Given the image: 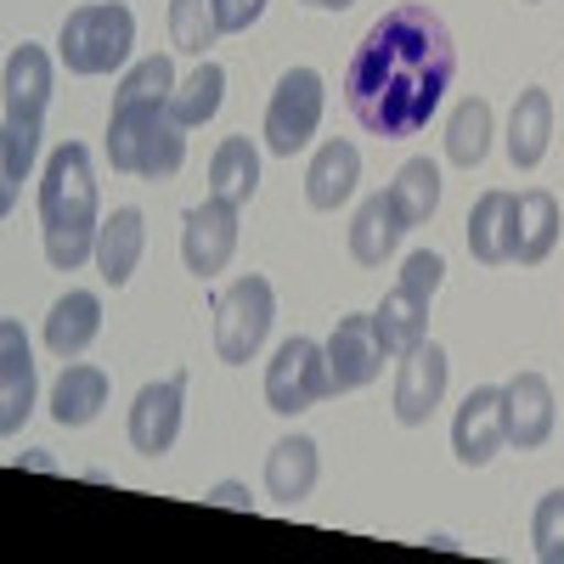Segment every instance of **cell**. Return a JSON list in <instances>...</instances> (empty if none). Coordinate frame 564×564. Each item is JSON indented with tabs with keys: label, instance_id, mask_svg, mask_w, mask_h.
Masks as SVG:
<instances>
[{
	"label": "cell",
	"instance_id": "cell-1",
	"mask_svg": "<svg viewBox=\"0 0 564 564\" xmlns=\"http://www.w3.org/2000/svg\"><path fill=\"white\" fill-rule=\"evenodd\" d=\"M457 74L452 29L430 7H390L345 68V102L379 141H406L435 119Z\"/></svg>",
	"mask_w": 564,
	"mask_h": 564
},
{
	"label": "cell",
	"instance_id": "cell-2",
	"mask_svg": "<svg viewBox=\"0 0 564 564\" xmlns=\"http://www.w3.org/2000/svg\"><path fill=\"white\" fill-rule=\"evenodd\" d=\"M175 97V63L164 52L141 57L119 90H113V119H108V159L124 175L141 181H170L186 164V124L170 113Z\"/></svg>",
	"mask_w": 564,
	"mask_h": 564
},
{
	"label": "cell",
	"instance_id": "cell-3",
	"mask_svg": "<svg viewBox=\"0 0 564 564\" xmlns=\"http://www.w3.org/2000/svg\"><path fill=\"white\" fill-rule=\"evenodd\" d=\"M40 231H45V260L57 271H79L85 260H97V175H90V153L79 141L45 159L40 175Z\"/></svg>",
	"mask_w": 564,
	"mask_h": 564
},
{
	"label": "cell",
	"instance_id": "cell-4",
	"mask_svg": "<svg viewBox=\"0 0 564 564\" xmlns=\"http://www.w3.org/2000/svg\"><path fill=\"white\" fill-rule=\"evenodd\" d=\"M52 57L45 45H12L7 57V79H0V204H18V186L34 170L40 153V119L52 102Z\"/></svg>",
	"mask_w": 564,
	"mask_h": 564
},
{
	"label": "cell",
	"instance_id": "cell-5",
	"mask_svg": "<svg viewBox=\"0 0 564 564\" xmlns=\"http://www.w3.org/2000/svg\"><path fill=\"white\" fill-rule=\"evenodd\" d=\"M63 63L68 74H113L130 63V45H135V18L124 0H90V7H74L63 18Z\"/></svg>",
	"mask_w": 564,
	"mask_h": 564
},
{
	"label": "cell",
	"instance_id": "cell-6",
	"mask_svg": "<svg viewBox=\"0 0 564 564\" xmlns=\"http://www.w3.org/2000/svg\"><path fill=\"white\" fill-rule=\"evenodd\" d=\"M446 282V260L417 249L406 265H401V282L384 294V305L372 311V327H379V339L390 356H406L412 345H423V327H430V300L441 294Z\"/></svg>",
	"mask_w": 564,
	"mask_h": 564
},
{
	"label": "cell",
	"instance_id": "cell-7",
	"mask_svg": "<svg viewBox=\"0 0 564 564\" xmlns=\"http://www.w3.org/2000/svg\"><path fill=\"white\" fill-rule=\"evenodd\" d=\"M271 316H276V294H271V282L265 276H238V282H226V294L215 300V350L226 367H243L265 334H271Z\"/></svg>",
	"mask_w": 564,
	"mask_h": 564
},
{
	"label": "cell",
	"instance_id": "cell-8",
	"mask_svg": "<svg viewBox=\"0 0 564 564\" xmlns=\"http://www.w3.org/2000/svg\"><path fill=\"white\" fill-rule=\"evenodd\" d=\"M322 395H334V379H327V345L316 339H282L271 367H265V406L294 417L305 406H316Z\"/></svg>",
	"mask_w": 564,
	"mask_h": 564
},
{
	"label": "cell",
	"instance_id": "cell-9",
	"mask_svg": "<svg viewBox=\"0 0 564 564\" xmlns=\"http://www.w3.org/2000/svg\"><path fill=\"white\" fill-rule=\"evenodd\" d=\"M322 124V74L316 68H289L271 90V108H265V148L276 159H294L305 141Z\"/></svg>",
	"mask_w": 564,
	"mask_h": 564
},
{
	"label": "cell",
	"instance_id": "cell-10",
	"mask_svg": "<svg viewBox=\"0 0 564 564\" xmlns=\"http://www.w3.org/2000/svg\"><path fill=\"white\" fill-rule=\"evenodd\" d=\"M231 254H238V204L209 193L181 220V260L193 276H215V271H226Z\"/></svg>",
	"mask_w": 564,
	"mask_h": 564
},
{
	"label": "cell",
	"instance_id": "cell-11",
	"mask_svg": "<svg viewBox=\"0 0 564 564\" xmlns=\"http://www.w3.org/2000/svg\"><path fill=\"white\" fill-rule=\"evenodd\" d=\"M502 446H508V406H502V390H497V384L468 390V401L457 406V423H452V452H457V463H463V468H486Z\"/></svg>",
	"mask_w": 564,
	"mask_h": 564
},
{
	"label": "cell",
	"instance_id": "cell-12",
	"mask_svg": "<svg viewBox=\"0 0 564 564\" xmlns=\"http://www.w3.org/2000/svg\"><path fill=\"white\" fill-rule=\"evenodd\" d=\"M384 339L379 327H372V316H339L334 339H327V379H334V395L345 390H361L384 372Z\"/></svg>",
	"mask_w": 564,
	"mask_h": 564
},
{
	"label": "cell",
	"instance_id": "cell-13",
	"mask_svg": "<svg viewBox=\"0 0 564 564\" xmlns=\"http://www.w3.org/2000/svg\"><path fill=\"white\" fill-rule=\"evenodd\" d=\"M181 406H186V372H170V379L148 384L130 406V446L141 457H164L181 435Z\"/></svg>",
	"mask_w": 564,
	"mask_h": 564
},
{
	"label": "cell",
	"instance_id": "cell-14",
	"mask_svg": "<svg viewBox=\"0 0 564 564\" xmlns=\"http://www.w3.org/2000/svg\"><path fill=\"white\" fill-rule=\"evenodd\" d=\"M446 395V350L435 339H423L401 356V372H395V417L401 423H430V412L441 406Z\"/></svg>",
	"mask_w": 564,
	"mask_h": 564
},
{
	"label": "cell",
	"instance_id": "cell-15",
	"mask_svg": "<svg viewBox=\"0 0 564 564\" xmlns=\"http://www.w3.org/2000/svg\"><path fill=\"white\" fill-rule=\"evenodd\" d=\"M29 412H34V356L23 327L7 316L0 322V435H18Z\"/></svg>",
	"mask_w": 564,
	"mask_h": 564
},
{
	"label": "cell",
	"instance_id": "cell-16",
	"mask_svg": "<svg viewBox=\"0 0 564 564\" xmlns=\"http://www.w3.org/2000/svg\"><path fill=\"white\" fill-rule=\"evenodd\" d=\"M502 406H508V441L520 452H536L547 446L553 435V390L542 372H513L502 384Z\"/></svg>",
	"mask_w": 564,
	"mask_h": 564
},
{
	"label": "cell",
	"instance_id": "cell-17",
	"mask_svg": "<svg viewBox=\"0 0 564 564\" xmlns=\"http://www.w3.org/2000/svg\"><path fill=\"white\" fill-rule=\"evenodd\" d=\"M513 220H520V193H480L468 209V254L480 265H513Z\"/></svg>",
	"mask_w": 564,
	"mask_h": 564
},
{
	"label": "cell",
	"instance_id": "cell-18",
	"mask_svg": "<svg viewBox=\"0 0 564 564\" xmlns=\"http://www.w3.org/2000/svg\"><path fill=\"white\" fill-rule=\"evenodd\" d=\"M141 249H148V220H141V209H113L97 231V271L102 282H113V289H124V282L135 276L141 265Z\"/></svg>",
	"mask_w": 564,
	"mask_h": 564
},
{
	"label": "cell",
	"instance_id": "cell-19",
	"mask_svg": "<svg viewBox=\"0 0 564 564\" xmlns=\"http://www.w3.org/2000/svg\"><path fill=\"white\" fill-rule=\"evenodd\" d=\"M547 141H553V97L542 85H531V90H520V102H513V113H508V159H513V170H536Z\"/></svg>",
	"mask_w": 564,
	"mask_h": 564
},
{
	"label": "cell",
	"instance_id": "cell-20",
	"mask_svg": "<svg viewBox=\"0 0 564 564\" xmlns=\"http://www.w3.org/2000/svg\"><path fill=\"white\" fill-rule=\"evenodd\" d=\"M361 181V153L350 148V141H322L311 170H305V198L311 209H339Z\"/></svg>",
	"mask_w": 564,
	"mask_h": 564
},
{
	"label": "cell",
	"instance_id": "cell-21",
	"mask_svg": "<svg viewBox=\"0 0 564 564\" xmlns=\"http://www.w3.org/2000/svg\"><path fill=\"white\" fill-rule=\"evenodd\" d=\"M316 441L311 435H289V441H276L271 457H265V491L282 502V508H294L316 491Z\"/></svg>",
	"mask_w": 564,
	"mask_h": 564
},
{
	"label": "cell",
	"instance_id": "cell-22",
	"mask_svg": "<svg viewBox=\"0 0 564 564\" xmlns=\"http://www.w3.org/2000/svg\"><path fill=\"white\" fill-rule=\"evenodd\" d=\"M97 334H102V300L90 289H68L52 305V316H45V345H52V356H63V361L79 356Z\"/></svg>",
	"mask_w": 564,
	"mask_h": 564
},
{
	"label": "cell",
	"instance_id": "cell-23",
	"mask_svg": "<svg viewBox=\"0 0 564 564\" xmlns=\"http://www.w3.org/2000/svg\"><path fill=\"white\" fill-rule=\"evenodd\" d=\"M401 231H406V220L395 215L390 193H372L356 209V220H350V254H356V265H384L395 254V243H401Z\"/></svg>",
	"mask_w": 564,
	"mask_h": 564
},
{
	"label": "cell",
	"instance_id": "cell-24",
	"mask_svg": "<svg viewBox=\"0 0 564 564\" xmlns=\"http://www.w3.org/2000/svg\"><path fill=\"white\" fill-rule=\"evenodd\" d=\"M558 243V198L531 186L520 193V220H513V265H542Z\"/></svg>",
	"mask_w": 564,
	"mask_h": 564
},
{
	"label": "cell",
	"instance_id": "cell-25",
	"mask_svg": "<svg viewBox=\"0 0 564 564\" xmlns=\"http://www.w3.org/2000/svg\"><path fill=\"white\" fill-rule=\"evenodd\" d=\"M102 406H108V372L102 367H85V361L63 367V379L52 390V417L63 423V430H85V423L97 417Z\"/></svg>",
	"mask_w": 564,
	"mask_h": 564
},
{
	"label": "cell",
	"instance_id": "cell-26",
	"mask_svg": "<svg viewBox=\"0 0 564 564\" xmlns=\"http://www.w3.org/2000/svg\"><path fill=\"white\" fill-rule=\"evenodd\" d=\"M254 186H260V153H254V141L249 135H226L220 148H215V159H209V193L243 209L254 198Z\"/></svg>",
	"mask_w": 564,
	"mask_h": 564
},
{
	"label": "cell",
	"instance_id": "cell-27",
	"mask_svg": "<svg viewBox=\"0 0 564 564\" xmlns=\"http://www.w3.org/2000/svg\"><path fill=\"white\" fill-rule=\"evenodd\" d=\"M390 204H395V215L406 220V231L423 226V220L441 209V170H435L430 159H406V164L395 170V181H390Z\"/></svg>",
	"mask_w": 564,
	"mask_h": 564
},
{
	"label": "cell",
	"instance_id": "cell-28",
	"mask_svg": "<svg viewBox=\"0 0 564 564\" xmlns=\"http://www.w3.org/2000/svg\"><path fill=\"white\" fill-rule=\"evenodd\" d=\"M491 153V102L486 97H463L452 124H446V159L475 170L480 159Z\"/></svg>",
	"mask_w": 564,
	"mask_h": 564
},
{
	"label": "cell",
	"instance_id": "cell-29",
	"mask_svg": "<svg viewBox=\"0 0 564 564\" xmlns=\"http://www.w3.org/2000/svg\"><path fill=\"white\" fill-rule=\"evenodd\" d=\"M220 90H226V68L220 63H198L193 74H186L181 85H175V97H170V113H175V124H204V119H215L220 113Z\"/></svg>",
	"mask_w": 564,
	"mask_h": 564
},
{
	"label": "cell",
	"instance_id": "cell-30",
	"mask_svg": "<svg viewBox=\"0 0 564 564\" xmlns=\"http://www.w3.org/2000/svg\"><path fill=\"white\" fill-rule=\"evenodd\" d=\"M220 34L226 29H220V7H215V0H170V40H175V52L204 57Z\"/></svg>",
	"mask_w": 564,
	"mask_h": 564
},
{
	"label": "cell",
	"instance_id": "cell-31",
	"mask_svg": "<svg viewBox=\"0 0 564 564\" xmlns=\"http://www.w3.org/2000/svg\"><path fill=\"white\" fill-rule=\"evenodd\" d=\"M531 542H536V558L564 564V486L536 502V513H531Z\"/></svg>",
	"mask_w": 564,
	"mask_h": 564
},
{
	"label": "cell",
	"instance_id": "cell-32",
	"mask_svg": "<svg viewBox=\"0 0 564 564\" xmlns=\"http://www.w3.org/2000/svg\"><path fill=\"white\" fill-rule=\"evenodd\" d=\"M215 7H220V29L226 34H243L249 23H260L265 0H215Z\"/></svg>",
	"mask_w": 564,
	"mask_h": 564
},
{
	"label": "cell",
	"instance_id": "cell-33",
	"mask_svg": "<svg viewBox=\"0 0 564 564\" xmlns=\"http://www.w3.org/2000/svg\"><path fill=\"white\" fill-rule=\"evenodd\" d=\"M209 502H215V508H254L249 486H238V480H220V486L209 491Z\"/></svg>",
	"mask_w": 564,
	"mask_h": 564
},
{
	"label": "cell",
	"instance_id": "cell-34",
	"mask_svg": "<svg viewBox=\"0 0 564 564\" xmlns=\"http://www.w3.org/2000/svg\"><path fill=\"white\" fill-rule=\"evenodd\" d=\"M305 7H316V12H350L356 0H305Z\"/></svg>",
	"mask_w": 564,
	"mask_h": 564
}]
</instances>
